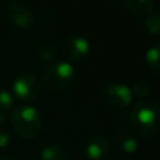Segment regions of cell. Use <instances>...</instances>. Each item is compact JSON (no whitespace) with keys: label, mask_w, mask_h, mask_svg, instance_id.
<instances>
[{"label":"cell","mask_w":160,"mask_h":160,"mask_svg":"<svg viewBox=\"0 0 160 160\" xmlns=\"http://www.w3.org/2000/svg\"><path fill=\"white\" fill-rule=\"evenodd\" d=\"M130 119L138 134L154 136L160 129V108L152 100H140L134 105Z\"/></svg>","instance_id":"cell-1"},{"label":"cell","mask_w":160,"mask_h":160,"mask_svg":"<svg viewBox=\"0 0 160 160\" xmlns=\"http://www.w3.org/2000/svg\"><path fill=\"white\" fill-rule=\"evenodd\" d=\"M10 120L14 130L24 139L35 138L42 126L41 114L31 105L16 106L10 115Z\"/></svg>","instance_id":"cell-2"},{"label":"cell","mask_w":160,"mask_h":160,"mask_svg":"<svg viewBox=\"0 0 160 160\" xmlns=\"http://www.w3.org/2000/svg\"><path fill=\"white\" fill-rule=\"evenodd\" d=\"M75 70L66 61H55L50 64L41 75V84L50 91L59 92L69 89L75 81Z\"/></svg>","instance_id":"cell-3"},{"label":"cell","mask_w":160,"mask_h":160,"mask_svg":"<svg viewBox=\"0 0 160 160\" xmlns=\"http://www.w3.org/2000/svg\"><path fill=\"white\" fill-rule=\"evenodd\" d=\"M6 15L14 28L20 30L30 29L35 22L32 9L21 0H11L6 5Z\"/></svg>","instance_id":"cell-4"},{"label":"cell","mask_w":160,"mask_h":160,"mask_svg":"<svg viewBox=\"0 0 160 160\" xmlns=\"http://www.w3.org/2000/svg\"><path fill=\"white\" fill-rule=\"evenodd\" d=\"M40 91V81L32 72L20 74L12 84V95L21 101H32Z\"/></svg>","instance_id":"cell-5"},{"label":"cell","mask_w":160,"mask_h":160,"mask_svg":"<svg viewBox=\"0 0 160 160\" xmlns=\"http://www.w3.org/2000/svg\"><path fill=\"white\" fill-rule=\"evenodd\" d=\"M102 98L110 108L116 110L126 109L132 101V94L130 88L120 82L109 84L102 91Z\"/></svg>","instance_id":"cell-6"},{"label":"cell","mask_w":160,"mask_h":160,"mask_svg":"<svg viewBox=\"0 0 160 160\" xmlns=\"http://www.w3.org/2000/svg\"><path fill=\"white\" fill-rule=\"evenodd\" d=\"M90 51V42L84 36H71L62 45V55L66 60L76 62L82 60Z\"/></svg>","instance_id":"cell-7"},{"label":"cell","mask_w":160,"mask_h":160,"mask_svg":"<svg viewBox=\"0 0 160 160\" xmlns=\"http://www.w3.org/2000/svg\"><path fill=\"white\" fill-rule=\"evenodd\" d=\"M114 144L119 151H121L125 155H131L138 150V139L126 128H120L116 130L114 135Z\"/></svg>","instance_id":"cell-8"},{"label":"cell","mask_w":160,"mask_h":160,"mask_svg":"<svg viewBox=\"0 0 160 160\" xmlns=\"http://www.w3.org/2000/svg\"><path fill=\"white\" fill-rule=\"evenodd\" d=\"M85 152L91 160H102L110 152V144L105 136L94 135L88 140Z\"/></svg>","instance_id":"cell-9"},{"label":"cell","mask_w":160,"mask_h":160,"mask_svg":"<svg viewBox=\"0 0 160 160\" xmlns=\"http://www.w3.org/2000/svg\"><path fill=\"white\" fill-rule=\"evenodd\" d=\"M122 6L138 16H149L155 11V0H121Z\"/></svg>","instance_id":"cell-10"},{"label":"cell","mask_w":160,"mask_h":160,"mask_svg":"<svg viewBox=\"0 0 160 160\" xmlns=\"http://www.w3.org/2000/svg\"><path fill=\"white\" fill-rule=\"evenodd\" d=\"M40 159L41 160H66V149L60 142H51L42 149Z\"/></svg>","instance_id":"cell-11"},{"label":"cell","mask_w":160,"mask_h":160,"mask_svg":"<svg viewBox=\"0 0 160 160\" xmlns=\"http://www.w3.org/2000/svg\"><path fill=\"white\" fill-rule=\"evenodd\" d=\"M160 44L155 42L152 46H150L145 54V62L148 69L154 74L159 75L160 72Z\"/></svg>","instance_id":"cell-12"},{"label":"cell","mask_w":160,"mask_h":160,"mask_svg":"<svg viewBox=\"0 0 160 160\" xmlns=\"http://www.w3.org/2000/svg\"><path fill=\"white\" fill-rule=\"evenodd\" d=\"M35 54L40 60L50 61L56 56V48L52 42H50L48 40H42V41L36 44Z\"/></svg>","instance_id":"cell-13"},{"label":"cell","mask_w":160,"mask_h":160,"mask_svg":"<svg viewBox=\"0 0 160 160\" xmlns=\"http://www.w3.org/2000/svg\"><path fill=\"white\" fill-rule=\"evenodd\" d=\"M144 26H145L146 31L150 35L158 36L159 35V31H160V15H159V12L158 11H154L152 14H150L149 16H146L145 22H144Z\"/></svg>","instance_id":"cell-14"},{"label":"cell","mask_w":160,"mask_h":160,"mask_svg":"<svg viewBox=\"0 0 160 160\" xmlns=\"http://www.w3.org/2000/svg\"><path fill=\"white\" fill-rule=\"evenodd\" d=\"M130 90H131L132 98L144 99V98L149 96V94L151 92V85H150V82H148L145 80H139V81L134 82V85L131 86Z\"/></svg>","instance_id":"cell-15"},{"label":"cell","mask_w":160,"mask_h":160,"mask_svg":"<svg viewBox=\"0 0 160 160\" xmlns=\"http://www.w3.org/2000/svg\"><path fill=\"white\" fill-rule=\"evenodd\" d=\"M14 105V96L12 94L5 89L0 86V111L8 112Z\"/></svg>","instance_id":"cell-16"},{"label":"cell","mask_w":160,"mask_h":160,"mask_svg":"<svg viewBox=\"0 0 160 160\" xmlns=\"http://www.w3.org/2000/svg\"><path fill=\"white\" fill-rule=\"evenodd\" d=\"M10 142H11V135H10V132L6 129H4V128L0 126V149H4L6 146H9Z\"/></svg>","instance_id":"cell-17"},{"label":"cell","mask_w":160,"mask_h":160,"mask_svg":"<svg viewBox=\"0 0 160 160\" xmlns=\"http://www.w3.org/2000/svg\"><path fill=\"white\" fill-rule=\"evenodd\" d=\"M8 119H9V114L4 112V111H0V124H4Z\"/></svg>","instance_id":"cell-18"},{"label":"cell","mask_w":160,"mask_h":160,"mask_svg":"<svg viewBox=\"0 0 160 160\" xmlns=\"http://www.w3.org/2000/svg\"><path fill=\"white\" fill-rule=\"evenodd\" d=\"M0 160H11V159L8 158V156H5V155H0Z\"/></svg>","instance_id":"cell-19"}]
</instances>
